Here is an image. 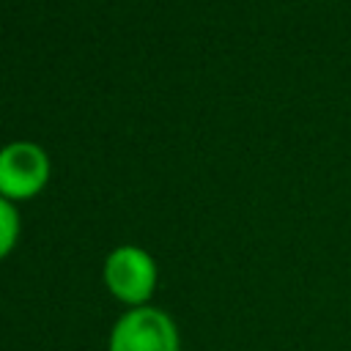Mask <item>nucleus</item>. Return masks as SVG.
<instances>
[{
	"label": "nucleus",
	"instance_id": "4",
	"mask_svg": "<svg viewBox=\"0 0 351 351\" xmlns=\"http://www.w3.org/2000/svg\"><path fill=\"white\" fill-rule=\"evenodd\" d=\"M19 230H22V219H19L16 203L0 197V261L14 252L19 241Z\"/></svg>",
	"mask_w": 351,
	"mask_h": 351
},
{
	"label": "nucleus",
	"instance_id": "3",
	"mask_svg": "<svg viewBox=\"0 0 351 351\" xmlns=\"http://www.w3.org/2000/svg\"><path fill=\"white\" fill-rule=\"evenodd\" d=\"M49 156L33 140H14L0 148V197L22 203L36 197L49 181Z\"/></svg>",
	"mask_w": 351,
	"mask_h": 351
},
{
	"label": "nucleus",
	"instance_id": "1",
	"mask_svg": "<svg viewBox=\"0 0 351 351\" xmlns=\"http://www.w3.org/2000/svg\"><path fill=\"white\" fill-rule=\"evenodd\" d=\"M101 282L112 299H118L126 310L151 304V296L159 282V266L145 247L118 244L107 252L101 263Z\"/></svg>",
	"mask_w": 351,
	"mask_h": 351
},
{
	"label": "nucleus",
	"instance_id": "2",
	"mask_svg": "<svg viewBox=\"0 0 351 351\" xmlns=\"http://www.w3.org/2000/svg\"><path fill=\"white\" fill-rule=\"evenodd\" d=\"M107 351H181V332L176 318L156 304L129 307L110 326Z\"/></svg>",
	"mask_w": 351,
	"mask_h": 351
}]
</instances>
